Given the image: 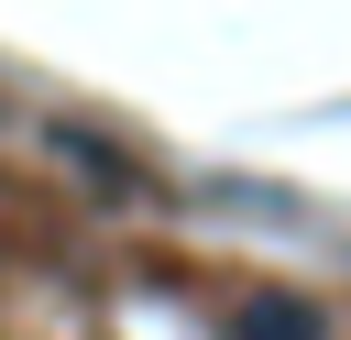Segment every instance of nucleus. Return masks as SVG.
Masks as SVG:
<instances>
[{"label": "nucleus", "instance_id": "nucleus-1", "mask_svg": "<svg viewBox=\"0 0 351 340\" xmlns=\"http://www.w3.org/2000/svg\"><path fill=\"white\" fill-rule=\"evenodd\" d=\"M219 340H329V318H318L307 296H241V307L219 318Z\"/></svg>", "mask_w": 351, "mask_h": 340}, {"label": "nucleus", "instance_id": "nucleus-2", "mask_svg": "<svg viewBox=\"0 0 351 340\" xmlns=\"http://www.w3.org/2000/svg\"><path fill=\"white\" fill-rule=\"evenodd\" d=\"M55 154H66V165H88V175H99V186H132V165H121V154H99V143H88V132H55Z\"/></svg>", "mask_w": 351, "mask_h": 340}]
</instances>
